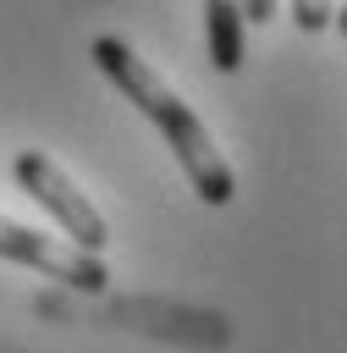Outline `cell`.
Segmentation results:
<instances>
[{"label": "cell", "mask_w": 347, "mask_h": 353, "mask_svg": "<svg viewBox=\"0 0 347 353\" xmlns=\"http://www.w3.org/2000/svg\"><path fill=\"white\" fill-rule=\"evenodd\" d=\"M94 61H99V72L121 88V99H132L160 132H165V143H171V154H176V165L187 171V182H193V193L204 199V204H226L231 193H237V176H231V165H226V154L215 149V138H209V127L176 99V88H165V77L132 50V44H121L116 33H105V39H94Z\"/></svg>", "instance_id": "obj_1"}, {"label": "cell", "mask_w": 347, "mask_h": 353, "mask_svg": "<svg viewBox=\"0 0 347 353\" xmlns=\"http://www.w3.org/2000/svg\"><path fill=\"white\" fill-rule=\"evenodd\" d=\"M11 171H17V188L33 199V204H44L55 221H61V232L72 237V248H83V254H99L105 243H110V226H105V215L83 199V188H72V176L50 160V154H39V149H22L17 160H11Z\"/></svg>", "instance_id": "obj_2"}, {"label": "cell", "mask_w": 347, "mask_h": 353, "mask_svg": "<svg viewBox=\"0 0 347 353\" xmlns=\"http://www.w3.org/2000/svg\"><path fill=\"white\" fill-rule=\"evenodd\" d=\"M0 259L28 265L33 276H55V281H66V287H77V292H105V287H110V270H105L99 254H83V248H72V243H55V237L11 221V215H0Z\"/></svg>", "instance_id": "obj_3"}, {"label": "cell", "mask_w": 347, "mask_h": 353, "mask_svg": "<svg viewBox=\"0 0 347 353\" xmlns=\"http://www.w3.org/2000/svg\"><path fill=\"white\" fill-rule=\"evenodd\" d=\"M204 33H209V61L215 72H237L242 66V11L237 0H204Z\"/></svg>", "instance_id": "obj_4"}, {"label": "cell", "mask_w": 347, "mask_h": 353, "mask_svg": "<svg viewBox=\"0 0 347 353\" xmlns=\"http://www.w3.org/2000/svg\"><path fill=\"white\" fill-rule=\"evenodd\" d=\"M336 22V0H292V28L297 33H325Z\"/></svg>", "instance_id": "obj_5"}, {"label": "cell", "mask_w": 347, "mask_h": 353, "mask_svg": "<svg viewBox=\"0 0 347 353\" xmlns=\"http://www.w3.org/2000/svg\"><path fill=\"white\" fill-rule=\"evenodd\" d=\"M237 11H242V22H253V28H259V22H270V17H275V0H237Z\"/></svg>", "instance_id": "obj_6"}]
</instances>
